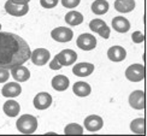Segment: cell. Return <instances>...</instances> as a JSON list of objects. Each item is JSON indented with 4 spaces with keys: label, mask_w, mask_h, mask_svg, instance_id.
Here are the masks:
<instances>
[{
    "label": "cell",
    "mask_w": 147,
    "mask_h": 136,
    "mask_svg": "<svg viewBox=\"0 0 147 136\" xmlns=\"http://www.w3.org/2000/svg\"><path fill=\"white\" fill-rule=\"evenodd\" d=\"M130 130L134 134L145 135L146 134V121L145 118H136L130 123Z\"/></svg>",
    "instance_id": "603a6c76"
},
{
    "label": "cell",
    "mask_w": 147,
    "mask_h": 136,
    "mask_svg": "<svg viewBox=\"0 0 147 136\" xmlns=\"http://www.w3.org/2000/svg\"><path fill=\"white\" fill-rule=\"evenodd\" d=\"M51 58V53L46 48H36L35 51L30 53V59H32L33 64L41 66L47 64V61Z\"/></svg>",
    "instance_id": "5b68a950"
},
{
    "label": "cell",
    "mask_w": 147,
    "mask_h": 136,
    "mask_svg": "<svg viewBox=\"0 0 147 136\" xmlns=\"http://www.w3.org/2000/svg\"><path fill=\"white\" fill-rule=\"evenodd\" d=\"M3 110L6 116L16 117V116H18V113H20V111H21V105L15 100H7L4 104Z\"/></svg>",
    "instance_id": "ffe728a7"
},
{
    "label": "cell",
    "mask_w": 147,
    "mask_h": 136,
    "mask_svg": "<svg viewBox=\"0 0 147 136\" xmlns=\"http://www.w3.org/2000/svg\"><path fill=\"white\" fill-rule=\"evenodd\" d=\"M65 22L69 24V26H72V27H75V26H80L82 22H83V15L81 13V12H78V11H70L68 12V13L65 15Z\"/></svg>",
    "instance_id": "44dd1931"
},
{
    "label": "cell",
    "mask_w": 147,
    "mask_h": 136,
    "mask_svg": "<svg viewBox=\"0 0 147 136\" xmlns=\"http://www.w3.org/2000/svg\"><path fill=\"white\" fill-rule=\"evenodd\" d=\"M104 24H106V23L104 22L102 20H99V18H95V20H93V21H90V22H89V28H90L92 32L96 33V30L99 29L101 26H104Z\"/></svg>",
    "instance_id": "d4e9b609"
},
{
    "label": "cell",
    "mask_w": 147,
    "mask_h": 136,
    "mask_svg": "<svg viewBox=\"0 0 147 136\" xmlns=\"http://www.w3.org/2000/svg\"><path fill=\"white\" fill-rule=\"evenodd\" d=\"M81 0H62V5L66 9H75L80 5Z\"/></svg>",
    "instance_id": "f1b7e54d"
},
{
    "label": "cell",
    "mask_w": 147,
    "mask_h": 136,
    "mask_svg": "<svg viewBox=\"0 0 147 136\" xmlns=\"http://www.w3.org/2000/svg\"><path fill=\"white\" fill-rule=\"evenodd\" d=\"M145 66L141 64H131L127 67L125 77L130 82H140L145 78Z\"/></svg>",
    "instance_id": "3957f363"
},
{
    "label": "cell",
    "mask_w": 147,
    "mask_h": 136,
    "mask_svg": "<svg viewBox=\"0 0 147 136\" xmlns=\"http://www.w3.org/2000/svg\"><path fill=\"white\" fill-rule=\"evenodd\" d=\"M84 128L86 130H88L90 133H94V131H99L100 129L104 125V121L100 116H96V114H90L88 117L84 118Z\"/></svg>",
    "instance_id": "9c48e42d"
},
{
    "label": "cell",
    "mask_w": 147,
    "mask_h": 136,
    "mask_svg": "<svg viewBox=\"0 0 147 136\" xmlns=\"http://www.w3.org/2000/svg\"><path fill=\"white\" fill-rule=\"evenodd\" d=\"M135 0H116L115 9L121 13H128L135 9Z\"/></svg>",
    "instance_id": "ac0fdd59"
},
{
    "label": "cell",
    "mask_w": 147,
    "mask_h": 136,
    "mask_svg": "<svg viewBox=\"0 0 147 136\" xmlns=\"http://www.w3.org/2000/svg\"><path fill=\"white\" fill-rule=\"evenodd\" d=\"M16 128L22 134H34L38 129V119L32 114H22L16 122Z\"/></svg>",
    "instance_id": "7a4b0ae2"
},
{
    "label": "cell",
    "mask_w": 147,
    "mask_h": 136,
    "mask_svg": "<svg viewBox=\"0 0 147 136\" xmlns=\"http://www.w3.org/2000/svg\"><path fill=\"white\" fill-rule=\"evenodd\" d=\"M59 0H40V5L44 9H53L58 5Z\"/></svg>",
    "instance_id": "83f0119b"
},
{
    "label": "cell",
    "mask_w": 147,
    "mask_h": 136,
    "mask_svg": "<svg viewBox=\"0 0 147 136\" xmlns=\"http://www.w3.org/2000/svg\"><path fill=\"white\" fill-rule=\"evenodd\" d=\"M131 40L134 44H141V42L145 41V35L142 32H139L138 30V32H134L131 34Z\"/></svg>",
    "instance_id": "4316f807"
},
{
    "label": "cell",
    "mask_w": 147,
    "mask_h": 136,
    "mask_svg": "<svg viewBox=\"0 0 147 136\" xmlns=\"http://www.w3.org/2000/svg\"><path fill=\"white\" fill-rule=\"evenodd\" d=\"M109 7H110V5L106 0H95V1H93V4H92L90 9H92L93 13L100 16V15H105L109 11Z\"/></svg>",
    "instance_id": "7402d4cb"
},
{
    "label": "cell",
    "mask_w": 147,
    "mask_h": 136,
    "mask_svg": "<svg viewBox=\"0 0 147 136\" xmlns=\"http://www.w3.org/2000/svg\"><path fill=\"white\" fill-rule=\"evenodd\" d=\"M145 92L144 90H134L129 95V105L135 110L145 108Z\"/></svg>",
    "instance_id": "7c38bea8"
},
{
    "label": "cell",
    "mask_w": 147,
    "mask_h": 136,
    "mask_svg": "<svg viewBox=\"0 0 147 136\" xmlns=\"http://www.w3.org/2000/svg\"><path fill=\"white\" fill-rule=\"evenodd\" d=\"M94 71V65L92 63H78L72 67V72L78 77H87Z\"/></svg>",
    "instance_id": "5bb4252c"
},
{
    "label": "cell",
    "mask_w": 147,
    "mask_h": 136,
    "mask_svg": "<svg viewBox=\"0 0 147 136\" xmlns=\"http://www.w3.org/2000/svg\"><path fill=\"white\" fill-rule=\"evenodd\" d=\"M112 28L118 33H127L130 29V23L127 18L122 16H117L112 20Z\"/></svg>",
    "instance_id": "2e32d148"
},
{
    "label": "cell",
    "mask_w": 147,
    "mask_h": 136,
    "mask_svg": "<svg viewBox=\"0 0 147 136\" xmlns=\"http://www.w3.org/2000/svg\"><path fill=\"white\" fill-rule=\"evenodd\" d=\"M50 67L52 70H59V69H62V65H60V63L58 61L57 57H54L51 61H50Z\"/></svg>",
    "instance_id": "4dcf8cb0"
},
{
    "label": "cell",
    "mask_w": 147,
    "mask_h": 136,
    "mask_svg": "<svg viewBox=\"0 0 147 136\" xmlns=\"http://www.w3.org/2000/svg\"><path fill=\"white\" fill-rule=\"evenodd\" d=\"M5 11L11 16L22 17V16L28 13L29 5H20V4L12 3L11 0H7V1L5 3Z\"/></svg>",
    "instance_id": "52a82bcc"
},
{
    "label": "cell",
    "mask_w": 147,
    "mask_h": 136,
    "mask_svg": "<svg viewBox=\"0 0 147 136\" xmlns=\"http://www.w3.org/2000/svg\"><path fill=\"white\" fill-rule=\"evenodd\" d=\"M10 75L16 79V82H26L30 78V71L28 70V67L22 65H16L10 69Z\"/></svg>",
    "instance_id": "8fae6325"
},
{
    "label": "cell",
    "mask_w": 147,
    "mask_h": 136,
    "mask_svg": "<svg viewBox=\"0 0 147 136\" xmlns=\"http://www.w3.org/2000/svg\"><path fill=\"white\" fill-rule=\"evenodd\" d=\"M76 45L82 51H92L96 47V39L92 34H81L77 38Z\"/></svg>",
    "instance_id": "8992f818"
},
{
    "label": "cell",
    "mask_w": 147,
    "mask_h": 136,
    "mask_svg": "<svg viewBox=\"0 0 147 136\" xmlns=\"http://www.w3.org/2000/svg\"><path fill=\"white\" fill-rule=\"evenodd\" d=\"M21 93H22V87L20 86V82H9L4 86L1 89L3 96L10 98V99L17 98Z\"/></svg>",
    "instance_id": "4fadbf2b"
},
{
    "label": "cell",
    "mask_w": 147,
    "mask_h": 136,
    "mask_svg": "<svg viewBox=\"0 0 147 136\" xmlns=\"http://www.w3.org/2000/svg\"><path fill=\"white\" fill-rule=\"evenodd\" d=\"M33 104L36 110H46L52 105V96L47 92L38 93L34 98Z\"/></svg>",
    "instance_id": "ba28073f"
},
{
    "label": "cell",
    "mask_w": 147,
    "mask_h": 136,
    "mask_svg": "<svg viewBox=\"0 0 147 136\" xmlns=\"http://www.w3.org/2000/svg\"><path fill=\"white\" fill-rule=\"evenodd\" d=\"M15 4H20V5H28L30 3V0H11Z\"/></svg>",
    "instance_id": "1f68e13d"
},
{
    "label": "cell",
    "mask_w": 147,
    "mask_h": 136,
    "mask_svg": "<svg viewBox=\"0 0 147 136\" xmlns=\"http://www.w3.org/2000/svg\"><path fill=\"white\" fill-rule=\"evenodd\" d=\"M72 92L75 93V95L80 96V98H86L90 94L92 88L87 82H75V84L72 86Z\"/></svg>",
    "instance_id": "d6986e66"
},
{
    "label": "cell",
    "mask_w": 147,
    "mask_h": 136,
    "mask_svg": "<svg viewBox=\"0 0 147 136\" xmlns=\"http://www.w3.org/2000/svg\"><path fill=\"white\" fill-rule=\"evenodd\" d=\"M56 57L62 66H69V65H72L76 61L77 53L75 51H72V49H63V51H60Z\"/></svg>",
    "instance_id": "30bf717a"
},
{
    "label": "cell",
    "mask_w": 147,
    "mask_h": 136,
    "mask_svg": "<svg viewBox=\"0 0 147 136\" xmlns=\"http://www.w3.org/2000/svg\"><path fill=\"white\" fill-rule=\"evenodd\" d=\"M69 84L70 81L69 78L64 76V75H58V76H54L52 78V87L54 90L57 92H64L69 88Z\"/></svg>",
    "instance_id": "e0dca14e"
},
{
    "label": "cell",
    "mask_w": 147,
    "mask_h": 136,
    "mask_svg": "<svg viewBox=\"0 0 147 136\" xmlns=\"http://www.w3.org/2000/svg\"><path fill=\"white\" fill-rule=\"evenodd\" d=\"M64 134L66 135H82L83 134V127H81L77 123H70L64 128Z\"/></svg>",
    "instance_id": "cb8c5ba5"
},
{
    "label": "cell",
    "mask_w": 147,
    "mask_h": 136,
    "mask_svg": "<svg viewBox=\"0 0 147 136\" xmlns=\"http://www.w3.org/2000/svg\"><path fill=\"white\" fill-rule=\"evenodd\" d=\"M125 57H127V51L122 46H112L107 51V58L111 61H115V63L124 60Z\"/></svg>",
    "instance_id": "9a60e30c"
},
{
    "label": "cell",
    "mask_w": 147,
    "mask_h": 136,
    "mask_svg": "<svg viewBox=\"0 0 147 136\" xmlns=\"http://www.w3.org/2000/svg\"><path fill=\"white\" fill-rule=\"evenodd\" d=\"M51 36L57 42H69L74 38V32L70 28L58 27V28H54L51 32Z\"/></svg>",
    "instance_id": "277c9868"
},
{
    "label": "cell",
    "mask_w": 147,
    "mask_h": 136,
    "mask_svg": "<svg viewBox=\"0 0 147 136\" xmlns=\"http://www.w3.org/2000/svg\"><path fill=\"white\" fill-rule=\"evenodd\" d=\"M110 33H111V32H110V28L106 26V24H104V26H101L99 29L96 30V34H99L101 38L105 39V40L110 38Z\"/></svg>",
    "instance_id": "484cf974"
},
{
    "label": "cell",
    "mask_w": 147,
    "mask_h": 136,
    "mask_svg": "<svg viewBox=\"0 0 147 136\" xmlns=\"http://www.w3.org/2000/svg\"><path fill=\"white\" fill-rule=\"evenodd\" d=\"M30 47L20 35L0 32V67L11 69L30 59Z\"/></svg>",
    "instance_id": "6da1fadb"
},
{
    "label": "cell",
    "mask_w": 147,
    "mask_h": 136,
    "mask_svg": "<svg viewBox=\"0 0 147 136\" xmlns=\"http://www.w3.org/2000/svg\"><path fill=\"white\" fill-rule=\"evenodd\" d=\"M0 29H1V24H0Z\"/></svg>",
    "instance_id": "d6a6232c"
},
{
    "label": "cell",
    "mask_w": 147,
    "mask_h": 136,
    "mask_svg": "<svg viewBox=\"0 0 147 136\" xmlns=\"http://www.w3.org/2000/svg\"><path fill=\"white\" fill-rule=\"evenodd\" d=\"M10 71L9 69H5V67H0V83H5L10 77Z\"/></svg>",
    "instance_id": "f546056e"
}]
</instances>
